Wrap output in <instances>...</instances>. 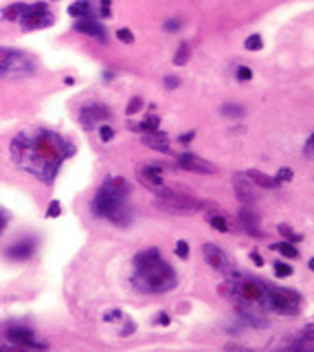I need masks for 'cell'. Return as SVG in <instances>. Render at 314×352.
<instances>
[{
    "label": "cell",
    "instance_id": "cell-1",
    "mask_svg": "<svg viewBox=\"0 0 314 352\" xmlns=\"http://www.w3.org/2000/svg\"><path fill=\"white\" fill-rule=\"evenodd\" d=\"M75 154V145L53 130H40L35 135H18L11 141V161L44 185H53L62 163Z\"/></svg>",
    "mask_w": 314,
    "mask_h": 352
},
{
    "label": "cell",
    "instance_id": "cell-2",
    "mask_svg": "<svg viewBox=\"0 0 314 352\" xmlns=\"http://www.w3.org/2000/svg\"><path fill=\"white\" fill-rule=\"evenodd\" d=\"M132 267H134V273L130 277V282H132V286L138 293L160 295V293H170L178 286V273L160 255L156 247L138 251L132 260Z\"/></svg>",
    "mask_w": 314,
    "mask_h": 352
},
{
    "label": "cell",
    "instance_id": "cell-3",
    "mask_svg": "<svg viewBox=\"0 0 314 352\" xmlns=\"http://www.w3.org/2000/svg\"><path fill=\"white\" fill-rule=\"evenodd\" d=\"M128 196H130V185L123 176H108V179L101 183L97 194H94L90 209L92 216L110 220V223L126 227L132 214L128 209Z\"/></svg>",
    "mask_w": 314,
    "mask_h": 352
},
{
    "label": "cell",
    "instance_id": "cell-4",
    "mask_svg": "<svg viewBox=\"0 0 314 352\" xmlns=\"http://www.w3.org/2000/svg\"><path fill=\"white\" fill-rule=\"evenodd\" d=\"M301 302L303 295L295 289H283V286H266V299L264 308L277 315H286V317H295L301 313Z\"/></svg>",
    "mask_w": 314,
    "mask_h": 352
},
{
    "label": "cell",
    "instance_id": "cell-5",
    "mask_svg": "<svg viewBox=\"0 0 314 352\" xmlns=\"http://www.w3.org/2000/svg\"><path fill=\"white\" fill-rule=\"evenodd\" d=\"M156 207L160 211H167V214H176V216H189V214H196L198 209H202L204 205L200 201H196L191 196H185V194H178V192H172V189H163L160 194H156Z\"/></svg>",
    "mask_w": 314,
    "mask_h": 352
},
{
    "label": "cell",
    "instance_id": "cell-6",
    "mask_svg": "<svg viewBox=\"0 0 314 352\" xmlns=\"http://www.w3.org/2000/svg\"><path fill=\"white\" fill-rule=\"evenodd\" d=\"M18 22L25 31H35V29L51 27L55 22V18H53V13H51L49 5L40 0V3H33V5H25V11Z\"/></svg>",
    "mask_w": 314,
    "mask_h": 352
},
{
    "label": "cell",
    "instance_id": "cell-7",
    "mask_svg": "<svg viewBox=\"0 0 314 352\" xmlns=\"http://www.w3.org/2000/svg\"><path fill=\"white\" fill-rule=\"evenodd\" d=\"M7 339H9L11 343H16V346H25V348L33 350V352L35 350H40V352L49 350V343L40 341L33 330H29L25 326H9L7 328Z\"/></svg>",
    "mask_w": 314,
    "mask_h": 352
},
{
    "label": "cell",
    "instance_id": "cell-8",
    "mask_svg": "<svg viewBox=\"0 0 314 352\" xmlns=\"http://www.w3.org/2000/svg\"><path fill=\"white\" fill-rule=\"evenodd\" d=\"M108 119H110V108L104 104H88L79 110V123H82V128H86V130L99 128L101 123H106Z\"/></svg>",
    "mask_w": 314,
    "mask_h": 352
},
{
    "label": "cell",
    "instance_id": "cell-9",
    "mask_svg": "<svg viewBox=\"0 0 314 352\" xmlns=\"http://www.w3.org/2000/svg\"><path fill=\"white\" fill-rule=\"evenodd\" d=\"M202 255H204V260H207V264L211 269L220 271V273H224V275L233 273L229 255H226L218 245H213V242H204V245H202Z\"/></svg>",
    "mask_w": 314,
    "mask_h": 352
},
{
    "label": "cell",
    "instance_id": "cell-10",
    "mask_svg": "<svg viewBox=\"0 0 314 352\" xmlns=\"http://www.w3.org/2000/svg\"><path fill=\"white\" fill-rule=\"evenodd\" d=\"M136 179L143 187L152 189L154 194H160L165 189V179H163V170L158 165H141L136 170Z\"/></svg>",
    "mask_w": 314,
    "mask_h": 352
},
{
    "label": "cell",
    "instance_id": "cell-11",
    "mask_svg": "<svg viewBox=\"0 0 314 352\" xmlns=\"http://www.w3.org/2000/svg\"><path fill=\"white\" fill-rule=\"evenodd\" d=\"M178 167L185 172H194V174H215L218 167L207 159H200L191 152H182L178 154Z\"/></svg>",
    "mask_w": 314,
    "mask_h": 352
},
{
    "label": "cell",
    "instance_id": "cell-12",
    "mask_svg": "<svg viewBox=\"0 0 314 352\" xmlns=\"http://www.w3.org/2000/svg\"><path fill=\"white\" fill-rule=\"evenodd\" d=\"M233 189H235V196L242 205H253L257 201V192H255V185L251 183L246 174H235L233 176Z\"/></svg>",
    "mask_w": 314,
    "mask_h": 352
},
{
    "label": "cell",
    "instance_id": "cell-13",
    "mask_svg": "<svg viewBox=\"0 0 314 352\" xmlns=\"http://www.w3.org/2000/svg\"><path fill=\"white\" fill-rule=\"evenodd\" d=\"M75 31L77 33H84V35H90V38H97L99 42H106L108 40V33L101 22H97L92 16L90 18H77L75 22Z\"/></svg>",
    "mask_w": 314,
    "mask_h": 352
},
{
    "label": "cell",
    "instance_id": "cell-14",
    "mask_svg": "<svg viewBox=\"0 0 314 352\" xmlns=\"http://www.w3.org/2000/svg\"><path fill=\"white\" fill-rule=\"evenodd\" d=\"M141 141L148 145L152 150H158V152H170V137L165 132L156 130H150V132H141Z\"/></svg>",
    "mask_w": 314,
    "mask_h": 352
},
{
    "label": "cell",
    "instance_id": "cell-15",
    "mask_svg": "<svg viewBox=\"0 0 314 352\" xmlns=\"http://www.w3.org/2000/svg\"><path fill=\"white\" fill-rule=\"evenodd\" d=\"M35 251V242L33 240H20L16 242L13 247L7 249V255H9L11 260H27V258H31Z\"/></svg>",
    "mask_w": 314,
    "mask_h": 352
},
{
    "label": "cell",
    "instance_id": "cell-16",
    "mask_svg": "<svg viewBox=\"0 0 314 352\" xmlns=\"http://www.w3.org/2000/svg\"><path fill=\"white\" fill-rule=\"evenodd\" d=\"M312 330H314V326L310 321V324L303 328L301 337H299L292 346H288L286 350H279V352H312Z\"/></svg>",
    "mask_w": 314,
    "mask_h": 352
},
{
    "label": "cell",
    "instance_id": "cell-17",
    "mask_svg": "<svg viewBox=\"0 0 314 352\" xmlns=\"http://www.w3.org/2000/svg\"><path fill=\"white\" fill-rule=\"evenodd\" d=\"M244 174L251 179V183L255 187H261V189H277V187H279V183L275 181V176H268V174L259 172V170H248Z\"/></svg>",
    "mask_w": 314,
    "mask_h": 352
},
{
    "label": "cell",
    "instance_id": "cell-18",
    "mask_svg": "<svg viewBox=\"0 0 314 352\" xmlns=\"http://www.w3.org/2000/svg\"><path fill=\"white\" fill-rule=\"evenodd\" d=\"M239 220H242V227L246 229V233H251L255 238H261V231H259V225H257V218L253 216L251 209H242L239 211Z\"/></svg>",
    "mask_w": 314,
    "mask_h": 352
},
{
    "label": "cell",
    "instance_id": "cell-19",
    "mask_svg": "<svg viewBox=\"0 0 314 352\" xmlns=\"http://www.w3.org/2000/svg\"><path fill=\"white\" fill-rule=\"evenodd\" d=\"M68 13L73 18H90L92 16V7L88 0H77V3H73L68 7Z\"/></svg>",
    "mask_w": 314,
    "mask_h": 352
},
{
    "label": "cell",
    "instance_id": "cell-20",
    "mask_svg": "<svg viewBox=\"0 0 314 352\" xmlns=\"http://www.w3.org/2000/svg\"><path fill=\"white\" fill-rule=\"evenodd\" d=\"M270 249L273 251H277V253H281L283 258H288V260H297L299 258V249L292 245V242H275V245H270Z\"/></svg>",
    "mask_w": 314,
    "mask_h": 352
},
{
    "label": "cell",
    "instance_id": "cell-21",
    "mask_svg": "<svg viewBox=\"0 0 314 352\" xmlns=\"http://www.w3.org/2000/svg\"><path fill=\"white\" fill-rule=\"evenodd\" d=\"M207 223L213 227L215 231L229 233V223H226V218H224L222 214H218V211H211V214H207Z\"/></svg>",
    "mask_w": 314,
    "mask_h": 352
},
{
    "label": "cell",
    "instance_id": "cell-22",
    "mask_svg": "<svg viewBox=\"0 0 314 352\" xmlns=\"http://www.w3.org/2000/svg\"><path fill=\"white\" fill-rule=\"evenodd\" d=\"M277 231H279V236H281L283 240H286V242H292V245H299V242H303V236H301V233H297L290 225H283V223H281L279 227H277Z\"/></svg>",
    "mask_w": 314,
    "mask_h": 352
},
{
    "label": "cell",
    "instance_id": "cell-23",
    "mask_svg": "<svg viewBox=\"0 0 314 352\" xmlns=\"http://www.w3.org/2000/svg\"><path fill=\"white\" fill-rule=\"evenodd\" d=\"M22 11H25V3H13V5L3 9V18L9 20V22H18L20 16H22Z\"/></svg>",
    "mask_w": 314,
    "mask_h": 352
},
{
    "label": "cell",
    "instance_id": "cell-24",
    "mask_svg": "<svg viewBox=\"0 0 314 352\" xmlns=\"http://www.w3.org/2000/svg\"><path fill=\"white\" fill-rule=\"evenodd\" d=\"M189 57H191V47H189L187 42H182L180 47L176 49V53H174V64H176V66H185L189 62Z\"/></svg>",
    "mask_w": 314,
    "mask_h": 352
},
{
    "label": "cell",
    "instance_id": "cell-25",
    "mask_svg": "<svg viewBox=\"0 0 314 352\" xmlns=\"http://www.w3.org/2000/svg\"><path fill=\"white\" fill-rule=\"evenodd\" d=\"M273 271H275V277H279V280H283V277H290L292 273H295V269H292L290 264H286L283 260H275L273 262Z\"/></svg>",
    "mask_w": 314,
    "mask_h": 352
},
{
    "label": "cell",
    "instance_id": "cell-26",
    "mask_svg": "<svg viewBox=\"0 0 314 352\" xmlns=\"http://www.w3.org/2000/svg\"><path fill=\"white\" fill-rule=\"evenodd\" d=\"M13 57H16V51L0 47V73H7V69L13 64Z\"/></svg>",
    "mask_w": 314,
    "mask_h": 352
},
{
    "label": "cell",
    "instance_id": "cell-27",
    "mask_svg": "<svg viewBox=\"0 0 314 352\" xmlns=\"http://www.w3.org/2000/svg\"><path fill=\"white\" fill-rule=\"evenodd\" d=\"M119 337H130V335H134L136 333V321L134 319H130L128 315L123 317L121 321H119Z\"/></svg>",
    "mask_w": 314,
    "mask_h": 352
},
{
    "label": "cell",
    "instance_id": "cell-28",
    "mask_svg": "<svg viewBox=\"0 0 314 352\" xmlns=\"http://www.w3.org/2000/svg\"><path fill=\"white\" fill-rule=\"evenodd\" d=\"M158 126H160V117H158V115H148L143 121H138V128H141V132L156 130Z\"/></svg>",
    "mask_w": 314,
    "mask_h": 352
},
{
    "label": "cell",
    "instance_id": "cell-29",
    "mask_svg": "<svg viewBox=\"0 0 314 352\" xmlns=\"http://www.w3.org/2000/svg\"><path fill=\"white\" fill-rule=\"evenodd\" d=\"M244 49L246 51H261L264 49V40H261V35L259 33L248 35V38L244 40Z\"/></svg>",
    "mask_w": 314,
    "mask_h": 352
},
{
    "label": "cell",
    "instance_id": "cell-30",
    "mask_svg": "<svg viewBox=\"0 0 314 352\" xmlns=\"http://www.w3.org/2000/svg\"><path fill=\"white\" fill-rule=\"evenodd\" d=\"M222 115L229 117V119H239V117H244V108L237 104H226L222 106Z\"/></svg>",
    "mask_w": 314,
    "mask_h": 352
},
{
    "label": "cell",
    "instance_id": "cell-31",
    "mask_svg": "<svg viewBox=\"0 0 314 352\" xmlns=\"http://www.w3.org/2000/svg\"><path fill=\"white\" fill-rule=\"evenodd\" d=\"M123 317H126V313H123L121 308H112V311L104 313V321H106V324H119Z\"/></svg>",
    "mask_w": 314,
    "mask_h": 352
},
{
    "label": "cell",
    "instance_id": "cell-32",
    "mask_svg": "<svg viewBox=\"0 0 314 352\" xmlns=\"http://www.w3.org/2000/svg\"><path fill=\"white\" fill-rule=\"evenodd\" d=\"M174 253H176L180 260H187L189 253H191V249H189V242L187 240H178L176 247H174Z\"/></svg>",
    "mask_w": 314,
    "mask_h": 352
},
{
    "label": "cell",
    "instance_id": "cell-33",
    "mask_svg": "<svg viewBox=\"0 0 314 352\" xmlns=\"http://www.w3.org/2000/svg\"><path fill=\"white\" fill-rule=\"evenodd\" d=\"M116 40H119L121 44H128V47H130V44H134V33L130 31V29H126V27L116 29Z\"/></svg>",
    "mask_w": 314,
    "mask_h": 352
},
{
    "label": "cell",
    "instance_id": "cell-34",
    "mask_svg": "<svg viewBox=\"0 0 314 352\" xmlns=\"http://www.w3.org/2000/svg\"><path fill=\"white\" fill-rule=\"evenodd\" d=\"M141 108H143V97H132V99H130V104L126 106V115L128 117H134Z\"/></svg>",
    "mask_w": 314,
    "mask_h": 352
},
{
    "label": "cell",
    "instance_id": "cell-35",
    "mask_svg": "<svg viewBox=\"0 0 314 352\" xmlns=\"http://www.w3.org/2000/svg\"><path fill=\"white\" fill-rule=\"evenodd\" d=\"M292 179H295V172H292L290 167H281V170L277 172V176H275V181L279 183V185H283V183H290Z\"/></svg>",
    "mask_w": 314,
    "mask_h": 352
},
{
    "label": "cell",
    "instance_id": "cell-36",
    "mask_svg": "<svg viewBox=\"0 0 314 352\" xmlns=\"http://www.w3.org/2000/svg\"><path fill=\"white\" fill-rule=\"evenodd\" d=\"M62 216V203L60 201H51L46 209V218H60Z\"/></svg>",
    "mask_w": 314,
    "mask_h": 352
},
{
    "label": "cell",
    "instance_id": "cell-37",
    "mask_svg": "<svg viewBox=\"0 0 314 352\" xmlns=\"http://www.w3.org/2000/svg\"><path fill=\"white\" fill-rule=\"evenodd\" d=\"M99 139H101L104 143L112 141V139H114V130H112L110 126H106V123H101V126H99Z\"/></svg>",
    "mask_w": 314,
    "mask_h": 352
},
{
    "label": "cell",
    "instance_id": "cell-38",
    "mask_svg": "<svg viewBox=\"0 0 314 352\" xmlns=\"http://www.w3.org/2000/svg\"><path fill=\"white\" fill-rule=\"evenodd\" d=\"M237 79L239 82H251L253 79V71L248 66H237Z\"/></svg>",
    "mask_w": 314,
    "mask_h": 352
},
{
    "label": "cell",
    "instance_id": "cell-39",
    "mask_svg": "<svg viewBox=\"0 0 314 352\" xmlns=\"http://www.w3.org/2000/svg\"><path fill=\"white\" fill-rule=\"evenodd\" d=\"M163 86L167 88V91H176V88L180 86V77H176V75H167V77L163 79Z\"/></svg>",
    "mask_w": 314,
    "mask_h": 352
},
{
    "label": "cell",
    "instance_id": "cell-40",
    "mask_svg": "<svg viewBox=\"0 0 314 352\" xmlns=\"http://www.w3.org/2000/svg\"><path fill=\"white\" fill-rule=\"evenodd\" d=\"M152 324H154V326H170L172 324V317L167 313H158L156 317L152 319Z\"/></svg>",
    "mask_w": 314,
    "mask_h": 352
},
{
    "label": "cell",
    "instance_id": "cell-41",
    "mask_svg": "<svg viewBox=\"0 0 314 352\" xmlns=\"http://www.w3.org/2000/svg\"><path fill=\"white\" fill-rule=\"evenodd\" d=\"M99 5H101V7H99V16H101V18H110V16H112V9H110V0H101Z\"/></svg>",
    "mask_w": 314,
    "mask_h": 352
},
{
    "label": "cell",
    "instance_id": "cell-42",
    "mask_svg": "<svg viewBox=\"0 0 314 352\" xmlns=\"http://www.w3.org/2000/svg\"><path fill=\"white\" fill-rule=\"evenodd\" d=\"M178 29H180V20H178V18L165 20V31H170V33H176Z\"/></svg>",
    "mask_w": 314,
    "mask_h": 352
},
{
    "label": "cell",
    "instance_id": "cell-43",
    "mask_svg": "<svg viewBox=\"0 0 314 352\" xmlns=\"http://www.w3.org/2000/svg\"><path fill=\"white\" fill-rule=\"evenodd\" d=\"M303 154L308 159H312V154H314V137L312 135L308 137V141H305V145H303Z\"/></svg>",
    "mask_w": 314,
    "mask_h": 352
},
{
    "label": "cell",
    "instance_id": "cell-44",
    "mask_svg": "<svg viewBox=\"0 0 314 352\" xmlns=\"http://www.w3.org/2000/svg\"><path fill=\"white\" fill-rule=\"evenodd\" d=\"M194 139H196V130H189V132H185V135L178 137V141H180V143H191Z\"/></svg>",
    "mask_w": 314,
    "mask_h": 352
},
{
    "label": "cell",
    "instance_id": "cell-45",
    "mask_svg": "<svg viewBox=\"0 0 314 352\" xmlns=\"http://www.w3.org/2000/svg\"><path fill=\"white\" fill-rule=\"evenodd\" d=\"M0 352H33V350H29L25 346H16V343H13L11 348H0Z\"/></svg>",
    "mask_w": 314,
    "mask_h": 352
},
{
    "label": "cell",
    "instance_id": "cell-46",
    "mask_svg": "<svg viewBox=\"0 0 314 352\" xmlns=\"http://www.w3.org/2000/svg\"><path fill=\"white\" fill-rule=\"evenodd\" d=\"M251 260L255 262V267H264V260H261L259 251H251Z\"/></svg>",
    "mask_w": 314,
    "mask_h": 352
},
{
    "label": "cell",
    "instance_id": "cell-47",
    "mask_svg": "<svg viewBox=\"0 0 314 352\" xmlns=\"http://www.w3.org/2000/svg\"><path fill=\"white\" fill-rule=\"evenodd\" d=\"M126 128H128V130H132V132H141V128H138V121H132V119H128Z\"/></svg>",
    "mask_w": 314,
    "mask_h": 352
},
{
    "label": "cell",
    "instance_id": "cell-48",
    "mask_svg": "<svg viewBox=\"0 0 314 352\" xmlns=\"http://www.w3.org/2000/svg\"><path fill=\"white\" fill-rule=\"evenodd\" d=\"M226 350H235V352H255L251 348H242V346H226Z\"/></svg>",
    "mask_w": 314,
    "mask_h": 352
},
{
    "label": "cell",
    "instance_id": "cell-49",
    "mask_svg": "<svg viewBox=\"0 0 314 352\" xmlns=\"http://www.w3.org/2000/svg\"><path fill=\"white\" fill-rule=\"evenodd\" d=\"M5 225H7V216L3 214V209H0V233H3V229H5Z\"/></svg>",
    "mask_w": 314,
    "mask_h": 352
},
{
    "label": "cell",
    "instance_id": "cell-50",
    "mask_svg": "<svg viewBox=\"0 0 314 352\" xmlns=\"http://www.w3.org/2000/svg\"><path fill=\"white\" fill-rule=\"evenodd\" d=\"M64 84H66V86H73V84H75V79H73V77H66V79H64Z\"/></svg>",
    "mask_w": 314,
    "mask_h": 352
},
{
    "label": "cell",
    "instance_id": "cell-51",
    "mask_svg": "<svg viewBox=\"0 0 314 352\" xmlns=\"http://www.w3.org/2000/svg\"><path fill=\"white\" fill-rule=\"evenodd\" d=\"M104 77H106V79H112V77H114V73H110V71H106V73H104Z\"/></svg>",
    "mask_w": 314,
    "mask_h": 352
}]
</instances>
